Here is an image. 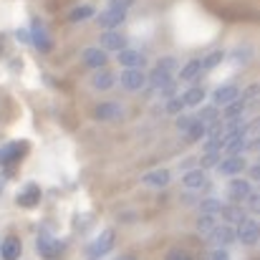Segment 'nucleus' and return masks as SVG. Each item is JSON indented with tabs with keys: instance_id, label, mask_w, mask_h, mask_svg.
Segmentation results:
<instances>
[{
	"instance_id": "1",
	"label": "nucleus",
	"mask_w": 260,
	"mask_h": 260,
	"mask_svg": "<svg viewBox=\"0 0 260 260\" xmlns=\"http://www.w3.org/2000/svg\"><path fill=\"white\" fill-rule=\"evenodd\" d=\"M111 245H114V233L106 230V233H101V238L93 240V245L88 248V258H101V255H106V253L111 250Z\"/></svg>"
},
{
	"instance_id": "2",
	"label": "nucleus",
	"mask_w": 260,
	"mask_h": 260,
	"mask_svg": "<svg viewBox=\"0 0 260 260\" xmlns=\"http://www.w3.org/2000/svg\"><path fill=\"white\" fill-rule=\"evenodd\" d=\"M144 84H147V76L139 69H126L121 74V86L126 88V91H139Z\"/></svg>"
},
{
	"instance_id": "3",
	"label": "nucleus",
	"mask_w": 260,
	"mask_h": 260,
	"mask_svg": "<svg viewBox=\"0 0 260 260\" xmlns=\"http://www.w3.org/2000/svg\"><path fill=\"white\" fill-rule=\"evenodd\" d=\"M124 18H126L124 10H114V8H109V10L99 13V25L106 28V30H111V28H116L119 23H124Z\"/></svg>"
},
{
	"instance_id": "4",
	"label": "nucleus",
	"mask_w": 260,
	"mask_h": 260,
	"mask_svg": "<svg viewBox=\"0 0 260 260\" xmlns=\"http://www.w3.org/2000/svg\"><path fill=\"white\" fill-rule=\"evenodd\" d=\"M30 33H33V46H36L38 51H51V38H48L46 28L41 25V20H33Z\"/></svg>"
},
{
	"instance_id": "5",
	"label": "nucleus",
	"mask_w": 260,
	"mask_h": 260,
	"mask_svg": "<svg viewBox=\"0 0 260 260\" xmlns=\"http://www.w3.org/2000/svg\"><path fill=\"white\" fill-rule=\"evenodd\" d=\"M238 235H240V240H243L245 245H253V243L258 240V222H255V220H250V217H245V220L240 222Z\"/></svg>"
},
{
	"instance_id": "6",
	"label": "nucleus",
	"mask_w": 260,
	"mask_h": 260,
	"mask_svg": "<svg viewBox=\"0 0 260 260\" xmlns=\"http://www.w3.org/2000/svg\"><path fill=\"white\" fill-rule=\"evenodd\" d=\"M238 96H240V88L238 86H222L215 91L212 99H215V106H228V104H233Z\"/></svg>"
},
{
	"instance_id": "7",
	"label": "nucleus",
	"mask_w": 260,
	"mask_h": 260,
	"mask_svg": "<svg viewBox=\"0 0 260 260\" xmlns=\"http://www.w3.org/2000/svg\"><path fill=\"white\" fill-rule=\"evenodd\" d=\"M84 63L88 69H101L106 63V51L104 48H86L84 51Z\"/></svg>"
},
{
	"instance_id": "8",
	"label": "nucleus",
	"mask_w": 260,
	"mask_h": 260,
	"mask_svg": "<svg viewBox=\"0 0 260 260\" xmlns=\"http://www.w3.org/2000/svg\"><path fill=\"white\" fill-rule=\"evenodd\" d=\"M38 200H41L38 184H28V187L18 194V205H23V207H33V205H38Z\"/></svg>"
},
{
	"instance_id": "9",
	"label": "nucleus",
	"mask_w": 260,
	"mask_h": 260,
	"mask_svg": "<svg viewBox=\"0 0 260 260\" xmlns=\"http://www.w3.org/2000/svg\"><path fill=\"white\" fill-rule=\"evenodd\" d=\"M217 167H220V172L222 174H240L243 170H245V159L238 157V154H233V157H228L225 162H220Z\"/></svg>"
},
{
	"instance_id": "10",
	"label": "nucleus",
	"mask_w": 260,
	"mask_h": 260,
	"mask_svg": "<svg viewBox=\"0 0 260 260\" xmlns=\"http://www.w3.org/2000/svg\"><path fill=\"white\" fill-rule=\"evenodd\" d=\"M18 255H20V240H18V238H8V240L0 245V258L18 260Z\"/></svg>"
},
{
	"instance_id": "11",
	"label": "nucleus",
	"mask_w": 260,
	"mask_h": 260,
	"mask_svg": "<svg viewBox=\"0 0 260 260\" xmlns=\"http://www.w3.org/2000/svg\"><path fill=\"white\" fill-rule=\"evenodd\" d=\"M142 182H144L147 187H165V184H170V172H167V170H154V172L144 174Z\"/></svg>"
},
{
	"instance_id": "12",
	"label": "nucleus",
	"mask_w": 260,
	"mask_h": 260,
	"mask_svg": "<svg viewBox=\"0 0 260 260\" xmlns=\"http://www.w3.org/2000/svg\"><path fill=\"white\" fill-rule=\"evenodd\" d=\"M101 46H104V51H119V48H124V36L114 33V30H106L101 36Z\"/></svg>"
},
{
	"instance_id": "13",
	"label": "nucleus",
	"mask_w": 260,
	"mask_h": 260,
	"mask_svg": "<svg viewBox=\"0 0 260 260\" xmlns=\"http://www.w3.org/2000/svg\"><path fill=\"white\" fill-rule=\"evenodd\" d=\"M210 240L220 248V245H228V243H233V230L230 228H220V225H215L212 230H210Z\"/></svg>"
},
{
	"instance_id": "14",
	"label": "nucleus",
	"mask_w": 260,
	"mask_h": 260,
	"mask_svg": "<svg viewBox=\"0 0 260 260\" xmlns=\"http://www.w3.org/2000/svg\"><path fill=\"white\" fill-rule=\"evenodd\" d=\"M119 63L126 66V69H139L144 63V56L139 51H121L119 53Z\"/></svg>"
},
{
	"instance_id": "15",
	"label": "nucleus",
	"mask_w": 260,
	"mask_h": 260,
	"mask_svg": "<svg viewBox=\"0 0 260 260\" xmlns=\"http://www.w3.org/2000/svg\"><path fill=\"white\" fill-rule=\"evenodd\" d=\"M96 116L99 119H116V116H121V106L116 101H106L96 109Z\"/></svg>"
},
{
	"instance_id": "16",
	"label": "nucleus",
	"mask_w": 260,
	"mask_h": 260,
	"mask_svg": "<svg viewBox=\"0 0 260 260\" xmlns=\"http://www.w3.org/2000/svg\"><path fill=\"white\" fill-rule=\"evenodd\" d=\"M250 194V182L245 179H233L230 182V197L233 200H245Z\"/></svg>"
},
{
	"instance_id": "17",
	"label": "nucleus",
	"mask_w": 260,
	"mask_h": 260,
	"mask_svg": "<svg viewBox=\"0 0 260 260\" xmlns=\"http://www.w3.org/2000/svg\"><path fill=\"white\" fill-rule=\"evenodd\" d=\"M184 187H189V189H200V187H205V172H200V170H192V172L184 174Z\"/></svg>"
},
{
	"instance_id": "18",
	"label": "nucleus",
	"mask_w": 260,
	"mask_h": 260,
	"mask_svg": "<svg viewBox=\"0 0 260 260\" xmlns=\"http://www.w3.org/2000/svg\"><path fill=\"white\" fill-rule=\"evenodd\" d=\"M20 152H25V144H23V142H20V144H8V147H3V149H0V165L15 159Z\"/></svg>"
},
{
	"instance_id": "19",
	"label": "nucleus",
	"mask_w": 260,
	"mask_h": 260,
	"mask_svg": "<svg viewBox=\"0 0 260 260\" xmlns=\"http://www.w3.org/2000/svg\"><path fill=\"white\" fill-rule=\"evenodd\" d=\"M202 99H205V91H202V88H189V91L182 96V104H184V106H200Z\"/></svg>"
},
{
	"instance_id": "20",
	"label": "nucleus",
	"mask_w": 260,
	"mask_h": 260,
	"mask_svg": "<svg viewBox=\"0 0 260 260\" xmlns=\"http://www.w3.org/2000/svg\"><path fill=\"white\" fill-rule=\"evenodd\" d=\"M200 71H202V66H200V61L194 58V61H189V63H187V66L179 71V79H182V81H192Z\"/></svg>"
},
{
	"instance_id": "21",
	"label": "nucleus",
	"mask_w": 260,
	"mask_h": 260,
	"mask_svg": "<svg viewBox=\"0 0 260 260\" xmlns=\"http://www.w3.org/2000/svg\"><path fill=\"white\" fill-rule=\"evenodd\" d=\"M243 111H245V101L240 99H235L233 104H228V109H225V119H230V121H235L238 116H243Z\"/></svg>"
},
{
	"instance_id": "22",
	"label": "nucleus",
	"mask_w": 260,
	"mask_h": 260,
	"mask_svg": "<svg viewBox=\"0 0 260 260\" xmlns=\"http://www.w3.org/2000/svg\"><path fill=\"white\" fill-rule=\"evenodd\" d=\"M194 121H200L202 126H215V124H217V111H215V109H202Z\"/></svg>"
},
{
	"instance_id": "23",
	"label": "nucleus",
	"mask_w": 260,
	"mask_h": 260,
	"mask_svg": "<svg viewBox=\"0 0 260 260\" xmlns=\"http://www.w3.org/2000/svg\"><path fill=\"white\" fill-rule=\"evenodd\" d=\"M93 86L101 88V91H106V88L114 86V76H111L109 71H101V74H96V76H93Z\"/></svg>"
},
{
	"instance_id": "24",
	"label": "nucleus",
	"mask_w": 260,
	"mask_h": 260,
	"mask_svg": "<svg viewBox=\"0 0 260 260\" xmlns=\"http://www.w3.org/2000/svg\"><path fill=\"white\" fill-rule=\"evenodd\" d=\"M220 61H222V51H215V53H210L205 61H200V66H202V71H212Z\"/></svg>"
},
{
	"instance_id": "25",
	"label": "nucleus",
	"mask_w": 260,
	"mask_h": 260,
	"mask_svg": "<svg viewBox=\"0 0 260 260\" xmlns=\"http://www.w3.org/2000/svg\"><path fill=\"white\" fill-rule=\"evenodd\" d=\"M220 212H222L228 220H233V222H243V220H245V215H243L240 207H222Z\"/></svg>"
},
{
	"instance_id": "26",
	"label": "nucleus",
	"mask_w": 260,
	"mask_h": 260,
	"mask_svg": "<svg viewBox=\"0 0 260 260\" xmlns=\"http://www.w3.org/2000/svg\"><path fill=\"white\" fill-rule=\"evenodd\" d=\"M217 217H220V215H202V217H200V222H197V225H200V230H202V233H210V230L217 225Z\"/></svg>"
},
{
	"instance_id": "27",
	"label": "nucleus",
	"mask_w": 260,
	"mask_h": 260,
	"mask_svg": "<svg viewBox=\"0 0 260 260\" xmlns=\"http://www.w3.org/2000/svg\"><path fill=\"white\" fill-rule=\"evenodd\" d=\"M200 207H202L205 215H220V210H222V205H220L217 200H205Z\"/></svg>"
},
{
	"instance_id": "28",
	"label": "nucleus",
	"mask_w": 260,
	"mask_h": 260,
	"mask_svg": "<svg viewBox=\"0 0 260 260\" xmlns=\"http://www.w3.org/2000/svg\"><path fill=\"white\" fill-rule=\"evenodd\" d=\"M93 15V8H88V5H84V8H76V10H71V20L76 23V20H86V18H91Z\"/></svg>"
},
{
	"instance_id": "29",
	"label": "nucleus",
	"mask_w": 260,
	"mask_h": 260,
	"mask_svg": "<svg viewBox=\"0 0 260 260\" xmlns=\"http://www.w3.org/2000/svg\"><path fill=\"white\" fill-rule=\"evenodd\" d=\"M205 132H207V126H202L200 121H192V126L187 129V137L189 139H200V137H205Z\"/></svg>"
},
{
	"instance_id": "30",
	"label": "nucleus",
	"mask_w": 260,
	"mask_h": 260,
	"mask_svg": "<svg viewBox=\"0 0 260 260\" xmlns=\"http://www.w3.org/2000/svg\"><path fill=\"white\" fill-rule=\"evenodd\" d=\"M132 3H134V0H111L109 8H114V10H124V13H126V10L132 8Z\"/></svg>"
},
{
	"instance_id": "31",
	"label": "nucleus",
	"mask_w": 260,
	"mask_h": 260,
	"mask_svg": "<svg viewBox=\"0 0 260 260\" xmlns=\"http://www.w3.org/2000/svg\"><path fill=\"white\" fill-rule=\"evenodd\" d=\"M182 109H184L182 99H172V101L167 104V111H170V114H177V111H182Z\"/></svg>"
},
{
	"instance_id": "32",
	"label": "nucleus",
	"mask_w": 260,
	"mask_h": 260,
	"mask_svg": "<svg viewBox=\"0 0 260 260\" xmlns=\"http://www.w3.org/2000/svg\"><path fill=\"white\" fill-rule=\"evenodd\" d=\"M192 121H194V119H187V116H184V119H179V121H177V126H179L182 132H187V129L192 126Z\"/></svg>"
},
{
	"instance_id": "33",
	"label": "nucleus",
	"mask_w": 260,
	"mask_h": 260,
	"mask_svg": "<svg viewBox=\"0 0 260 260\" xmlns=\"http://www.w3.org/2000/svg\"><path fill=\"white\" fill-rule=\"evenodd\" d=\"M212 260H228V253H225V250H215V253H212Z\"/></svg>"
},
{
	"instance_id": "34",
	"label": "nucleus",
	"mask_w": 260,
	"mask_h": 260,
	"mask_svg": "<svg viewBox=\"0 0 260 260\" xmlns=\"http://www.w3.org/2000/svg\"><path fill=\"white\" fill-rule=\"evenodd\" d=\"M170 260H189V258H187L184 253H172V255H170Z\"/></svg>"
},
{
	"instance_id": "35",
	"label": "nucleus",
	"mask_w": 260,
	"mask_h": 260,
	"mask_svg": "<svg viewBox=\"0 0 260 260\" xmlns=\"http://www.w3.org/2000/svg\"><path fill=\"white\" fill-rule=\"evenodd\" d=\"M124 260H132V258H124Z\"/></svg>"
}]
</instances>
